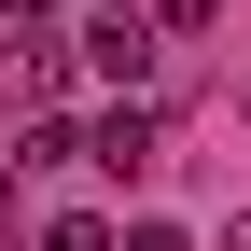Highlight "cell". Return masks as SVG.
Masks as SVG:
<instances>
[{
	"label": "cell",
	"mask_w": 251,
	"mask_h": 251,
	"mask_svg": "<svg viewBox=\"0 0 251 251\" xmlns=\"http://www.w3.org/2000/svg\"><path fill=\"white\" fill-rule=\"evenodd\" d=\"M84 56H98L112 84H140L153 56H168V14H153V0H98V14H84Z\"/></svg>",
	"instance_id": "cell-1"
},
{
	"label": "cell",
	"mask_w": 251,
	"mask_h": 251,
	"mask_svg": "<svg viewBox=\"0 0 251 251\" xmlns=\"http://www.w3.org/2000/svg\"><path fill=\"white\" fill-rule=\"evenodd\" d=\"M0 98L14 112H56V42L42 28H0Z\"/></svg>",
	"instance_id": "cell-2"
},
{
	"label": "cell",
	"mask_w": 251,
	"mask_h": 251,
	"mask_svg": "<svg viewBox=\"0 0 251 251\" xmlns=\"http://www.w3.org/2000/svg\"><path fill=\"white\" fill-rule=\"evenodd\" d=\"M84 153H98L112 181H140V168H153V112H140V98H126V112H98V126H84Z\"/></svg>",
	"instance_id": "cell-3"
},
{
	"label": "cell",
	"mask_w": 251,
	"mask_h": 251,
	"mask_svg": "<svg viewBox=\"0 0 251 251\" xmlns=\"http://www.w3.org/2000/svg\"><path fill=\"white\" fill-rule=\"evenodd\" d=\"M42 251H112V224H84V209H70V224H42Z\"/></svg>",
	"instance_id": "cell-4"
},
{
	"label": "cell",
	"mask_w": 251,
	"mask_h": 251,
	"mask_svg": "<svg viewBox=\"0 0 251 251\" xmlns=\"http://www.w3.org/2000/svg\"><path fill=\"white\" fill-rule=\"evenodd\" d=\"M112 251H181V224H126V237H112Z\"/></svg>",
	"instance_id": "cell-5"
},
{
	"label": "cell",
	"mask_w": 251,
	"mask_h": 251,
	"mask_svg": "<svg viewBox=\"0 0 251 251\" xmlns=\"http://www.w3.org/2000/svg\"><path fill=\"white\" fill-rule=\"evenodd\" d=\"M0 224H14V168H0Z\"/></svg>",
	"instance_id": "cell-6"
},
{
	"label": "cell",
	"mask_w": 251,
	"mask_h": 251,
	"mask_svg": "<svg viewBox=\"0 0 251 251\" xmlns=\"http://www.w3.org/2000/svg\"><path fill=\"white\" fill-rule=\"evenodd\" d=\"M224 251H251V224H237V237H224Z\"/></svg>",
	"instance_id": "cell-7"
}]
</instances>
